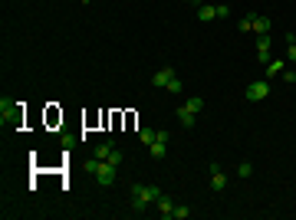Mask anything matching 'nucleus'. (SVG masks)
<instances>
[{
    "label": "nucleus",
    "instance_id": "4468645a",
    "mask_svg": "<svg viewBox=\"0 0 296 220\" xmlns=\"http://www.w3.org/2000/svg\"><path fill=\"white\" fill-rule=\"evenodd\" d=\"M185 105H188L191 112H194V115H201V112H204V99H201V96H191V99H188Z\"/></svg>",
    "mask_w": 296,
    "mask_h": 220
},
{
    "label": "nucleus",
    "instance_id": "f257e3e1",
    "mask_svg": "<svg viewBox=\"0 0 296 220\" xmlns=\"http://www.w3.org/2000/svg\"><path fill=\"white\" fill-rule=\"evenodd\" d=\"M158 197H161L158 184H132V207H135V214H145Z\"/></svg>",
    "mask_w": 296,
    "mask_h": 220
},
{
    "label": "nucleus",
    "instance_id": "4be33fe9",
    "mask_svg": "<svg viewBox=\"0 0 296 220\" xmlns=\"http://www.w3.org/2000/svg\"><path fill=\"white\" fill-rule=\"evenodd\" d=\"M227 13H230V7H227V3H217V20H224Z\"/></svg>",
    "mask_w": 296,
    "mask_h": 220
},
{
    "label": "nucleus",
    "instance_id": "2eb2a0df",
    "mask_svg": "<svg viewBox=\"0 0 296 220\" xmlns=\"http://www.w3.org/2000/svg\"><path fill=\"white\" fill-rule=\"evenodd\" d=\"M185 217H191V207H188V204H175V214H171V220H185Z\"/></svg>",
    "mask_w": 296,
    "mask_h": 220
},
{
    "label": "nucleus",
    "instance_id": "f3484780",
    "mask_svg": "<svg viewBox=\"0 0 296 220\" xmlns=\"http://www.w3.org/2000/svg\"><path fill=\"white\" fill-rule=\"evenodd\" d=\"M237 26H241L243 33H253V13H247V17H243V20L237 23Z\"/></svg>",
    "mask_w": 296,
    "mask_h": 220
},
{
    "label": "nucleus",
    "instance_id": "423d86ee",
    "mask_svg": "<svg viewBox=\"0 0 296 220\" xmlns=\"http://www.w3.org/2000/svg\"><path fill=\"white\" fill-rule=\"evenodd\" d=\"M155 210H158L164 220H171V214H175V200L168 197V194H161V197L155 200Z\"/></svg>",
    "mask_w": 296,
    "mask_h": 220
},
{
    "label": "nucleus",
    "instance_id": "9b49d317",
    "mask_svg": "<svg viewBox=\"0 0 296 220\" xmlns=\"http://www.w3.org/2000/svg\"><path fill=\"white\" fill-rule=\"evenodd\" d=\"M283 73H286V59H270V63H267V79L283 76Z\"/></svg>",
    "mask_w": 296,
    "mask_h": 220
},
{
    "label": "nucleus",
    "instance_id": "6e6552de",
    "mask_svg": "<svg viewBox=\"0 0 296 220\" xmlns=\"http://www.w3.org/2000/svg\"><path fill=\"white\" fill-rule=\"evenodd\" d=\"M175 115H178V122H181L185 128H194L197 115H194V112H191V109H188V105H178V109H175Z\"/></svg>",
    "mask_w": 296,
    "mask_h": 220
},
{
    "label": "nucleus",
    "instance_id": "f03ea898",
    "mask_svg": "<svg viewBox=\"0 0 296 220\" xmlns=\"http://www.w3.org/2000/svg\"><path fill=\"white\" fill-rule=\"evenodd\" d=\"M92 177H96L102 187H109V184H115V177H119V168L112 165V161H99V158H96V171H92Z\"/></svg>",
    "mask_w": 296,
    "mask_h": 220
},
{
    "label": "nucleus",
    "instance_id": "1a4fd4ad",
    "mask_svg": "<svg viewBox=\"0 0 296 220\" xmlns=\"http://www.w3.org/2000/svg\"><path fill=\"white\" fill-rule=\"evenodd\" d=\"M112 151H115V142H99L96 148H92V158H99V161H109Z\"/></svg>",
    "mask_w": 296,
    "mask_h": 220
},
{
    "label": "nucleus",
    "instance_id": "6ab92c4d",
    "mask_svg": "<svg viewBox=\"0 0 296 220\" xmlns=\"http://www.w3.org/2000/svg\"><path fill=\"white\" fill-rule=\"evenodd\" d=\"M155 135H158L155 128H142V132H138V138H142L145 145H152V142H155Z\"/></svg>",
    "mask_w": 296,
    "mask_h": 220
},
{
    "label": "nucleus",
    "instance_id": "7ed1b4c3",
    "mask_svg": "<svg viewBox=\"0 0 296 220\" xmlns=\"http://www.w3.org/2000/svg\"><path fill=\"white\" fill-rule=\"evenodd\" d=\"M270 96V82L267 79H257V82H250V86L243 89V99L247 102H260V99H267Z\"/></svg>",
    "mask_w": 296,
    "mask_h": 220
},
{
    "label": "nucleus",
    "instance_id": "aec40b11",
    "mask_svg": "<svg viewBox=\"0 0 296 220\" xmlns=\"http://www.w3.org/2000/svg\"><path fill=\"white\" fill-rule=\"evenodd\" d=\"M237 174H241V177H250L253 174V165H250V161H243V165L237 168Z\"/></svg>",
    "mask_w": 296,
    "mask_h": 220
},
{
    "label": "nucleus",
    "instance_id": "20e7f679",
    "mask_svg": "<svg viewBox=\"0 0 296 220\" xmlns=\"http://www.w3.org/2000/svg\"><path fill=\"white\" fill-rule=\"evenodd\" d=\"M270 53H273V40H270V33H260V36H257V59H260L263 66L273 59Z\"/></svg>",
    "mask_w": 296,
    "mask_h": 220
},
{
    "label": "nucleus",
    "instance_id": "dca6fc26",
    "mask_svg": "<svg viewBox=\"0 0 296 220\" xmlns=\"http://www.w3.org/2000/svg\"><path fill=\"white\" fill-rule=\"evenodd\" d=\"M164 145H168V142H158V138L148 145V148H152V158H164Z\"/></svg>",
    "mask_w": 296,
    "mask_h": 220
},
{
    "label": "nucleus",
    "instance_id": "ddd939ff",
    "mask_svg": "<svg viewBox=\"0 0 296 220\" xmlns=\"http://www.w3.org/2000/svg\"><path fill=\"white\" fill-rule=\"evenodd\" d=\"M286 63H296V36L286 33Z\"/></svg>",
    "mask_w": 296,
    "mask_h": 220
},
{
    "label": "nucleus",
    "instance_id": "a211bd4d",
    "mask_svg": "<svg viewBox=\"0 0 296 220\" xmlns=\"http://www.w3.org/2000/svg\"><path fill=\"white\" fill-rule=\"evenodd\" d=\"M164 89H168V92H171V96H181V89H185V86H181V79H171V82H168V86H164Z\"/></svg>",
    "mask_w": 296,
    "mask_h": 220
},
{
    "label": "nucleus",
    "instance_id": "412c9836",
    "mask_svg": "<svg viewBox=\"0 0 296 220\" xmlns=\"http://www.w3.org/2000/svg\"><path fill=\"white\" fill-rule=\"evenodd\" d=\"M109 161H112V165H115V168H119V165H122V151H119V148H115V151H112V154H109Z\"/></svg>",
    "mask_w": 296,
    "mask_h": 220
},
{
    "label": "nucleus",
    "instance_id": "5701e85b",
    "mask_svg": "<svg viewBox=\"0 0 296 220\" xmlns=\"http://www.w3.org/2000/svg\"><path fill=\"white\" fill-rule=\"evenodd\" d=\"M188 3H197V0H188Z\"/></svg>",
    "mask_w": 296,
    "mask_h": 220
},
{
    "label": "nucleus",
    "instance_id": "0eeeda50",
    "mask_svg": "<svg viewBox=\"0 0 296 220\" xmlns=\"http://www.w3.org/2000/svg\"><path fill=\"white\" fill-rule=\"evenodd\" d=\"M211 187H214V191H224V187H227V174H224V171H220L217 165H211Z\"/></svg>",
    "mask_w": 296,
    "mask_h": 220
},
{
    "label": "nucleus",
    "instance_id": "f8f14e48",
    "mask_svg": "<svg viewBox=\"0 0 296 220\" xmlns=\"http://www.w3.org/2000/svg\"><path fill=\"white\" fill-rule=\"evenodd\" d=\"M253 33H270V17H263V13H253Z\"/></svg>",
    "mask_w": 296,
    "mask_h": 220
},
{
    "label": "nucleus",
    "instance_id": "39448f33",
    "mask_svg": "<svg viewBox=\"0 0 296 220\" xmlns=\"http://www.w3.org/2000/svg\"><path fill=\"white\" fill-rule=\"evenodd\" d=\"M175 76H178L175 69H171V66H164V69H158V73L152 76V86H155V89H164V86H168V82H171Z\"/></svg>",
    "mask_w": 296,
    "mask_h": 220
},
{
    "label": "nucleus",
    "instance_id": "9d476101",
    "mask_svg": "<svg viewBox=\"0 0 296 220\" xmlns=\"http://www.w3.org/2000/svg\"><path fill=\"white\" fill-rule=\"evenodd\" d=\"M197 20H201V23L217 20V7H211V3H197Z\"/></svg>",
    "mask_w": 296,
    "mask_h": 220
}]
</instances>
